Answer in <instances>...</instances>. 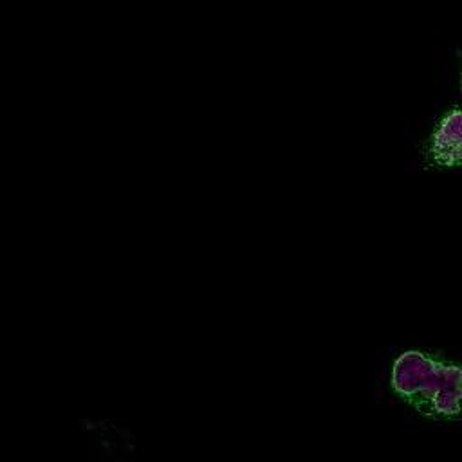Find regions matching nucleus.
<instances>
[{
  "instance_id": "nucleus-1",
  "label": "nucleus",
  "mask_w": 462,
  "mask_h": 462,
  "mask_svg": "<svg viewBox=\"0 0 462 462\" xmlns=\"http://www.w3.org/2000/svg\"><path fill=\"white\" fill-rule=\"evenodd\" d=\"M392 388L424 415L457 419L462 399V370L431 356L408 350L392 366Z\"/></svg>"
},
{
  "instance_id": "nucleus-2",
  "label": "nucleus",
  "mask_w": 462,
  "mask_h": 462,
  "mask_svg": "<svg viewBox=\"0 0 462 462\" xmlns=\"http://www.w3.org/2000/svg\"><path fill=\"white\" fill-rule=\"evenodd\" d=\"M462 114L455 106L435 126L430 143L428 157L437 166H458L462 157Z\"/></svg>"
}]
</instances>
